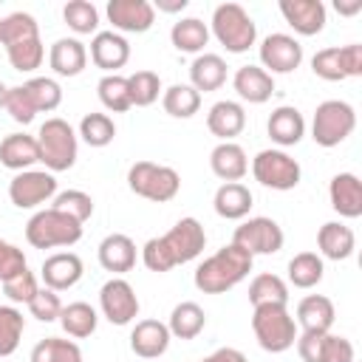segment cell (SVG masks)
I'll return each mask as SVG.
<instances>
[{
	"label": "cell",
	"instance_id": "14",
	"mask_svg": "<svg viewBox=\"0 0 362 362\" xmlns=\"http://www.w3.org/2000/svg\"><path fill=\"white\" fill-rule=\"evenodd\" d=\"M105 11L116 34H144L156 23V8L147 0H110Z\"/></svg>",
	"mask_w": 362,
	"mask_h": 362
},
{
	"label": "cell",
	"instance_id": "47",
	"mask_svg": "<svg viewBox=\"0 0 362 362\" xmlns=\"http://www.w3.org/2000/svg\"><path fill=\"white\" fill-rule=\"evenodd\" d=\"M54 209L65 212L68 218H74L76 223H85L90 215H93V198L82 189H65V192H57L54 195Z\"/></svg>",
	"mask_w": 362,
	"mask_h": 362
},
{
	"label": "cell",
	"instance_id": "29",
	"mask_svg": "<svg viewBox=\"0 0 362 362\" xmlns=\"http://www.w3.org/2000/svg\"><path fill=\"white\" fill-rule=\"evenodd\" d=\"M226 82V62L221 54H198L189 65V85L198 93H209L218 90Z\"/></svg>",
	"mask_w": 362,
	"mask_h": 362
},
{
	"label": "cell",
	"instance_id": "5",
	"mask_svg": "<svg viewBox=\"0 0 362 362\" xmlns=\"http://www.w3.org/2000/svg\"><path fill=\"white\" fill-rule=\"evenodd\" d=\"M212 37L229 51V54H243L257 42V25L249 17V11L240 3H221L212 11Z\"/></svg>",
	"mask_w": 362,
	"mask_h": 362
},
{
	"label": "cell",
	"instance_id": "33",
	"mask_svg": "<svg viewBox=\"0 0 362 362\" xmlns=\"http://www.w3.org/2000/svg\"><path fill=\"white\" fill-rule=\"evenodd\" d=\"M204 325H206V314H204V308H201L198 303H192V300L178 303V305L170 311V322H167L170 337H175V339H195V337L204 331Z\"/></svg>",
	"mask_w": 362,
	"mask_h": 362
},
{
	"label": "cell",
	"instance_id": "19",
	"mask_svg": "<svg viewBox=\"0 0 362 362\" xmlns=\"http://www.w3.org/2000/svg\"><path fill=\"white\" fill-rule=\"evenodd\" d=\"M331 209L339 218H359L362 215V181L356 173H337L328 184Z\"/></svg>",
	"mask_w": 362,
	"mask_h": 362
},
{
	"label": "cell",
	"instance_id": "11",
	"mask_svg": "<svg viewBox=\"0 0 362 362\" xmlns=\"http://www.w3.org/2000/svg\"><path fill=\"white\" fill-rule=\"evenodd\" d=\"M57 195V178L48 170H23L8 181V201L17 209H34Z\"/></svg>",
	"mask_w": 362,
	"mask_h": 362
},
{
	"label": "cell",
	"instance_id": "54",
	"mask_svg": "<svg viewBox=\"0 0 362 362\" xmlns=\"http://www.w3.org/2000/svg\"><path fill=\"white\" fill-rule=\"evenodd\" d=\"M201 362H249L238 348H218V351H212L209 356H204Z\"/></svg>",
	"mask_w": 362,
	"mask_h": 362
},
{
	"label": "cell",
	"instance_id": "15",
	"mask_svg": "<svg viewBox=\"0 0 362 362\" xmlns=\"http://www.w3.org/2000/svg\"><path fill=\"white\" fill-rule=\"evenodd\" d=\"M82 257L76 252H54L42 260V269H40V277L45 283V288H54L57 294L59 291H68L74 288L79 280H82Z\"/></svg>",
	"mask_w": 362,
	"mask_h": 362
},
{
	"label": "cell",
	"instance_id": "50",
	"mask_svg": "<svg viewBox=\"0 0 362 362\" xmlns=\"http://www.w3.org/2000/svg\"><path fill=\"white\" fill-rule=\"evenodd\" d=\"M59 311H62V300H59V294L54 291V288H40L34 297H31V303H28V314L34 317V320H40V322H54V320H59Z\"/></svg>",
	"mask_w": 362,
	"mask_h": 362
},
{
	"label": "cell",
	"instance_id": "37",
	"mask_svg": "<svg viewBox=\"0 0 362 362\" xmlns=\"http://www.w3.org/2000/svg\"><path fill=\"white\" fill-rule=\"evenodd\" d=\"M249 303L252 308L255 305H266V303H288V286L283 277L272 274V272H263L257 274L252 283H249Z\"/></svg>",
	"mask_w": 362,
	"mask_h": 362
},
{
	"label": "cell",
	"instance_id": "1",
	"mask_svg": "<svg viewBox=\"0 0 362 362\" xmlns=\"http://www.w3.org/2000/svg\"><path fill=\"white\" fill-rule=\"evenodd\" d=\"M206 246V232L201 226L198 218H181L175 221V226L158 238H150L144 246H141V263L156 272V274H164L181 263H189L195 260Z\"/></svg>",
	"mask_w": 362,
	"mask_h": 362
},
{
	"label": "cell",
	"instance_id": "39",
	"mask_svg": "<svg viewBox=\"0 0 362 362\" xmlns=\"http://www.w3.org/2000/svg\"><path fill=\"white\" fill-rule=\"evenodd\" d=\"M96 93H99V102L110 110V113H124L130 110V90H127V76H119V74H105L96 85Z\"/></svg>",
	"mask_w": 362,
	"mask_h": 362
},
{
	"label": "cell",
	"instance_id": "56",
	"mask_svg": "<svg viewBox=\"0 0 362 362\" xmlns=\"http://www.w3.org/2000/svg\"><path fill=\"white\" fill-rule=\"evenodd\" d=\"M334 8H337L339 14H345V17H351V14L362 11V0H351V3H345V0H337V3H334Z\"/></svg>",
	"mask_w": 362,
	"mask_h": 362
},
{
	"label": "cell",
	"instance_id": "30",
	"mask_svg": "<svg viewBox=\"0 0 362 362\" xmlns=\"http://www.w3.org/2000/svg\"><path fill=\"white\" fill-rule=\"evenodd\" d=\"M334 317H337L334 303L325 294H308L297 305V325L303 331H320V334H325V331H331Z\"/></svg>",
	"mask_w": 362,
	"mask_h": 362
},
{
	"label": "cell",
	"instance_id": "49",
	"mask_svg": "<svg viewBox=\"0 0 362 362\" xmlns=\"http://www.w3.org/2000/svg\"><path fill=\"white\" fill-rule=\"evenodd\" d=\"M3 110H6L17 124H31L34 116H37V107H34V102H31V96H28V90H25L23 85L8 88V96H6Z\"/></svg>",
	"mask_w": 362,
	"mask_h": 362
},
{
	"label": "cell",
	"instance_id": "40",
	"mask_svg": "<svg viewBox=\"0 0 362 362\" xmlns=\"http://www.w3.org/2000/svg\"><path fill=\"white\" fill-rule=\"evenodd\" d=\"M79 139L88 147H107L116 139V124L107 113H85L79 122Z\"/></svg>",
	"mask_w": 362,
	"mask_h": 362
},
{
	"label": "cell",
	"instance_id": "18",
	"mask_svg": "<svg viewBox=\"0 0 362 362\" xmlns=\"http://www.w3.org/2000/svg\"><path fill=\"white\" fill-rule=\"evenodd\" d=\"M170 328L161 320H139L130 331V351L141 359H158L170 348Z\"/></svg>",
	"mask_w": 362,
	"mask_h": 362
},
{
	"label": "cell",
	"instance_id": "51",
	"mask_svg": "<svg viewBox=\"0 0 362 362\" xmlns=\"http://www.w3.org/2000/svg\"><path fill=\"white\" fill-rule=\"evenodd\" d=\"M317 362H354V345L345 337L337 334H325L322 345H320V359Z\"/></svg>",
	"mask_w": 362,
	"mask_h": 362
},
{
	"label": "cell",
	"instance_id": "7",
	"mask_svg": "<svg viewBox=\"0 0 362 362\" xmlns=\"http://www.w3.org/2000/svg\"><path fill=\"white\" fill-rule=\"evenodd\" d=\"M127 187L133 195L147 198L153 204H167L178 195L181 189V175L167 167V164H156V161H136L127 170Z\"/></svg>",
	"mask_w": 362,
	"mask_h": 362
},
{
	"label": "cell",
	"instance_id": "2",
	"mask_svg": "<svg viewBox=\"0 0 362 362\" xmlns=\"http://www.w3.org/2000/svg\"><path fill=\"white\" fill-rule=\"evenodd\" d=\"M252 255L243 252L235 243L221 246L215 255H209L198 269H195V288L204 294H223L229 288H235L249 272H252Z\"/></svg>",
	"mask_w": 362,
	"mask_h": 362
},
{
	"label": "cell",
	"instance_id": "57",
	"mask_svg": "<svg viewBox=\"0 0 362 362\" xmlns=\"http://www.w3.org/2000/svg\"><path fill=\"white\" fill-rule=\"evenodd\" d=\"M6 96H8V85H6V82H0V107L6 105Z\"/></svg>",
	"mask_w": 362,
	"mask_h": 362
},
{
	"label": "cell",
	"instance_id": "3",
	"mask_svg": "<svg viewBox=\"0 0 362 362\" xmlns=\"http://www.w3.org/2000/svg\"><path fill=\"white\" fill-rule=\"evenodd\" d=\"M252 331L255 339L263 351L269 354H283L297 342V322L288 314V308L283 303H266V305H255L252 311Z\"/></svg>",
	"mask_w": 362,
	"mask_h": 362
},
{
	"label": "cell",
	"instance_id": "27",
	"mask_svg": "<svg viewBox=\"0 0 362 362\" xmlns=\"http://www.w3.org/2000/svg\"><path fill=\"white\" fill-rule=\"evenodd\" d=\"M317 246H320V255L328 260H348L356 249V235L351 226L339 221H328L317 232Z\"/></svg>",
	"mask_w": 362,
	"mask_h": 362
},
{
	"label": "cell",
	"instance_id": "55",
	"mask_svg": "<svg viewBox=\"0 0 362 362\" xmlns=\"http://www.w3.org/2000/svg\"><path fill=\"white\" fill-rule=\"evenodd\" d=\"M153 8L167 11V14H175V11H184V8H187V0H158Z\"/></svg>",
	"mask_w": 362,
	"mask_h": 362
},
{
	"label": "cell",
	"instance_id": "21",
	"mask_svg": "<svg viewBox=\"0 0 362 362\" xmlns=\"http://www.w3.org/2000/svg\"><path fill=\"white\" fill-rule=\"evenodd\" d=\"M48 65L57 76H79L88 65V48L76 37H59L48 51Z\"/></svg>",
	"mask_w": 362,
	"mask_h": 362
},
{
	"label": "cell",
	"instance_id": "22",
	"mask_svg": "<svg viewBox=\"0 0 362 362\" xmlns=\"http://www.w3.org/2000/svg\"><path fill=\"white\" fill-rule=\"evenodd\" d=\"M206 127L221 141H232L246 127V110H243V105L240 102H232V99L215 102L209 107V113H206Z\"/></svg>",
	"mask_w": 362,
	"mask_h": 362
},
{
	"label": "cell",
	"instance_id": "52",
	"mask_svg": "<svg viewBox=\"0 0 362 362\" xmlns=\"http://www.w3.org/2000/svg\"><path fill=\"white\" fill-rule=\"evenodd\" d=\"M23 269H28V260H25L23 249H17L14 243H8V240L0 238V283L8 280L11 274L23 272Z\"/></svg>",
	"mask_w": 362,
	"mask_h": 362
},
{
	"label": "cell",
	"instance_id": "9",
	"mask_svg": "<svg viewBox=\"0 0 362 362\" xmlns=\"http://www.w3.org/2000/svg\"><path fill=\"white\" fill-rule=\"evenodd\" d=\"M252 175L257 184L269 187V189H277V192H288L300 184L303 178V170H300V161L291 158L286 150H260L255 158H252Z\"/></svg>",
	"mask_w": 362,
	"mask_h": 362
},
{
	"label": "cell",
	"instance_id": "35",
	"mask_svg": "<svg viewBox=\"0 0 362 362\" xmlns=\"http://www.w3.org/2000/svg\"><path fill=\"white\" fill-rule=\"evenodd\" d=\"M161 105L173 119H189L201 110V93L192 85L178 82V85H170L161 93Z\"/></svg>",
	"mask_w": 362,
	"mask_h": 362
},
{
	"label": "cell",
	"instance_id": "38",
	"mask_svg": "<svg viewBox=\"0 0 362 362\" xmlns=\"http://www.w3.org/2000/svg\"><path fill=\"white\" fill-rule=\"evenodd\" d=\"M6 57H8V65L20 74H31L42 65L45 59V48H42V40L40 37H28V40H20L14 45L6 48Z\"/></svg>",
	"mask_w": 362,
	"mask_h": 362
},
{
	"label": "cell",
	"instance_id": "20",
	"mask_svg": "<svg viewBox=\"0 0 362 362\" xmlns=\"http://www.w3.org/2000/svg\"><path fill=\"white\" fill-rule=\"evenodd\" d=\"M235 93L249 105H263L274 93V76L266 74L260 65H240L232 76Z\"/></svg>",
	"mask_w": 362,
	"mask_h": 362
},
{
	"label": "cell",
	"instance_id": "42",
	"mask_svg": "<svg viewBox=\"0 0 362 362\" xmlns=\"http://www.w3.org/2000/svg\"><path fill=\"white\" fill-rule=\"evenodd\" d=\"M23 88L28 90V96H31L37 113H51V110H57L59 102H62V88H59V82L51 79V76H31L28 82H23Z\"/></svg>",
	"mask_w": 362,
	"mask_h": 362
},
{
	"label": "cell",
	"instance_id": "16",
	"mask_svg": "<svg viewBox=\"0 0 362 362\" xmlns=\"http://www.w3.org/2000/svg\"><path fill=\"white\" fill-rule=\"evenodd\" d=\"M280 14L303 37L320 34L325 28V20H328L322 0H280Z\"/></svg>",
	"mask_w": 362,
	"mask_h": 362
},
{
	"label": "cell",
	"instance_id": "53",
	"mask_svg": "<svg viewBox=\"0 0 362 362\" xmlns=\"http://www.w3.org/2000/svg\"><path fill=\"white\" fill-rule=\"evenodd\" d=\"M342 57H345L348 79H351V76H362V45H359V42L342 45Z\"/></svg>",
	"mask_w": 362,
	"mask_h": 362
},
{
	"label": "cell",
	"instance_id": "24",
	"mask_svg": "<svg viewBox=\"0 0 362 362\" xmlns=\"http://www.w3.org/2000/svg\"><path fill=\"white\" fill-rule=\"evenodd\" d=\"M209 170L223 181H240L249 173V158L246 150L238 141H218L209 153Z\"/></svg>",
	"mask_w": 362,
	"mask_h": 362
},
{
	"label": "cell",
	"instance_id": "45",
	"mask_svg": "<svg viewBox=\"0 0 362 362\" xmlns=\"http://www.w3.org/2000/svg\"><path fill=\"white\" fill-rule=\"evenodd\" d=\"M127 90L133 107H150L161 93V79L156 71H136L127 76Z\"/></svg>",
	"mask_w": 362,
	"mask_h": 362
},
{
	"label": "cell",
	"instance_id": "48",
	"mask_svg": "<svg viewBox=\"0 0 362 362\" xmlns=\"http://www.w3.org/2000/svg\"><path fill=\"white\" fill-rule=\"evenodd\" d=\"M40 291V283H37V277H34V272H28V269H23V272H17V274H11L8 280H3V294L17 305V303H31V297Z\"/></svg>",
	"mask_w": 362,
	"mask_h": 362
},
{
	"label": "cell",
	"instance_id": "4",
	"mask_svg": "<svg viewBox=\"0 0 362 362\" xmlns=\"http://www.w3.org/2000/svg\"><path fill=\"white\" fill-rule=\"evenodd\" d=\"M76 139L79 136L74 133V127L59 116H51L40 124V133H37L40 161L45 164L48 173H65L76 164V153H79Z\"/></svg>",
	"mask_w": 362,
	"mask_h": 362
},
{
	"label": "cell",
	"instance_id": "32",
	"mask_svg": "<svg viewBox=\"0 0 362 362\" xmlns=\"http://www.w3.org/2000/svg\"><path fill=\"white\" fill-rule=\"evenodd\" d=\"M59 325H62V331H65L68 337L85 339V337H90V334L96 331L99 314H96V308H93L90 303L76 300V303L62 305V311H59Z\"/></svg>",
	"mask_w": 362,
	"mask_h": 362
},
{
	"label": "cell",
	"instance_id": "17",
	"mask_svg": "<svg viewBox=\"0 0 362 362\" xmlns=\"http://www.w3.org/2000/svg\"><path fill=\"white\" fill-rule=\"evenodd\" d=\"M130 59V42L116 31H96L90 40V62L105 74H116Z\"/></svg>",
	"mask_w": 362,
	"mask_h": 362
},
{
	"label": "cell",
	"instance_id": "31",
	"mask_svg": "<svg viewBox=\"0 0 362 362\" xmlns=\"http://www.w3.org/2000/svg\"><path fill=\"white\" fill-rule=\"evenodd\" d=\"M170 42L181 54H204V45L209 42V25L198 17H181L170 28Z\"/></svg>",
	"mask_w": 362,
	"mask_h": 362
},
{
	"label": "cell",
	"instance_id": "41",
	"mask_svg": "<svg viewBox=\"0 0 362 362\" xmlns=\"http://www.w3.org/2000/svg\"><path fill=\"white\" fill-rule=\"evenodd\" d=\"M25 317L17 305H0V356H11L23 339Z\"/></svg>",
	"mask_w": 362,
	"mask_h": 362
},
{
	"label": "cell",
	"instance_id": "6",
	"mask_svg": "<svg viewBox=\"0 0 362 362\" xmlns=\"http://www.w3.org/2000/svg\"><path fill=\"white\" fill-rule=\"evenodd\" d=\"M82 238V223L68 218L65 212L48 206L40 209L28 218L25 223V240L34 249H59V246H74Z\"/></svg>",
	"mask_w": 362,
	"mask_h": 362
},
{
	"label": "cell",
	"instance_id": "13",
	"mask_svg": "<svg viewBox=\"0 0 362 362\" xmlns=\"http://www.w3.org/2000/svg\"><path fill=\"white\" fill-rule=\"evenodd\" d=\"M257 54H260V68L272 76L274 74H291L303 62V45L291 34H269L260 42Z\"/></svg>",
	"mask_w": 362,
	"mask_h": 362
},
{
	"label": "cell",
	"instance_id": "12",
	"mask_svg": "<svg viewBox=\"0 0 362 362\" xmlns=\"http://www.w3.org/2000/svg\"><path fill=\"white\" fill-rule=\"evenodd\" d=\"M99 311L113 325H130L139 317V297L136 288L124 277H110L99 288Z\"/></svg>",
	"mask_w": 362,
	"mask_h": 362
},
{
	"label": "cell",
	"instance_id": "10",
	"mask_svg": "<svg viewBox=\"0 0 362 362\" xmlns=\"http://www.w3.org/2000/svg\"><path fill=\"white\" fill-rule=\"evenodd\" d=\"M283 229L274 218H266V215H257V218H246L240 226H235V235H232V243L240 246L243 252H249L252 257L255 255H277L283 249Z\"/></svg>",
	"mask_w": 362,
	"mask_h": 362
},
{
	"label": "cell",
	"instance_id": "44",
	"mask_svg": "<svg viewBox=\"0 0 362 362\" xmlns=\"http://www.w3.org/2000/svg\"><path fill=\"white\" fill-rule=\"evenodd\" d=\"M28 37H40V25L28 11H11L8 17H0V45L8 48Z\"/></svg>",
	"mask_w": 362,
	"mask_h": 362
},
{
	"label": "cell",
	"instance_id": "8",
	"mask_svg": "<svg viewBox=\"0 0 362 362\" xmlns=\"http://www.w3.org/2000/svg\"><path fill=\"white\" fill-rule=\"evenodd\" d=\"M356 127V110L354 105L342 99H325L317 105L311 119V139L320 147H337L342 144Z\"/></svg>",
	"mask_w": 362,
	"mask_h": 362
},
{
	"label": "cell",
	"instance_id": "36",
	"mask_svg": "<svg viewBox=\"0 0 362 362\" xmlns=\"http://www.w3.org/2000/svg\"><path fill=\"white\" fill-rule=\"evenodd\" d=\"M28 362H82V348L74 339L45 337L31 348Z\"/></svg>",
	"mask_w": 362,
	"mask_h": 362
},
{
	"label": "cell",
	"instance_id": "34",
	"mask_svg": "<svg viewBox=\"0 0 362 362\" xmlns=\"http://www.w3.org/2000/svg\"><path fill=\"white\" fill-rule=\"evenodd\" d=\"M325 274V263L317 252H300L288 260V283L294 288H314Z\"/></svg>",
	"mask_w": 362,
	"mask_h": 362
},
{
	"label": "cell",
	"instance_id": "26",
	"mask_svg": "<svg viewBox=\"0 0 362 362\" xmlns=\"http://www.w3.org/2000/svg\"><path fill=\"white\" fill-rule=\"evenodd\" d=\"M37 161H40L37 136H28V133H8V136L0 141V164H3L6 170L23 173V170H31Z\"/></svg>",
	"mask_w": 362,
	"mask_h": 362
},
{
	"label": "cell",
	"instance_id": "46",
	"mask_svg": "<svg viewBox=\"0 0 362 362\" xmlns=\"http://www.w3.org/2000/svg\"><path fill=\"white\" fill-rule=\"evenodd\" d=\"M311 71H314V76H320V79H325V82H342V79H348L342 48L334 45V48L317 51V54L311 57Z\"/></svg>",
	"mask_w": 362,
	"mask_h": 362
},
{
	"label": "cell",
	"instance_id": "43",
	"mask_svg": "<svg viewBox=\"0 0 362 362\" xmlns=\"http://www.w3.org/2000/svg\"><path fill=\"white\" fill-rule=\"evenodd\" d=\"M62 20H65V25L74 31V34H96V28H99V11H96V6L93 3H88V0H71V3H65V8H62Z\"/></svg>",
	"mask_w": 362,
	"mask_h": 362
},
{
	"label": "cell",
	"instance_id": "28",
	"mask_svg": "<svg viewBox=\"0 0 362 362\" xmlns=\"http://www.w3.org/2000/svg\"><path fill=\"white\" fill-rule=\"evenodd\" d=\"M252 192H249V187L246 184H240V181H229V184H221L218 189H215V198H212V206H215V212L221 215V218H226V221H243L246 215H249V209H252Z\"/></svg>",
	"mask_w": 362,
	"mask_h": 362
},
{
	"label": "cell",
	"instance_id": "25",
	"mask_svg": "<svg viewBox=\"0 0 362 362\" xmlns=\"http://www.w3.org/2000/svg\"><path fill=\"white\" fill-rule=\"evenodd\" d=\"M96 255H99V266L105 272H110L113 277H119V274H124V272H130L136 266V243L122 232L107 235L99 243Z\"/></svg>",
	"mask_w": 362,
	"mask_h": 362
},
{
	"label": "cell",
	"instance_id": "23",
	"mask_svg": "<svg viewBox=\"0 0 362 362\" xmlns=\"http://www.w3.org/2000/svg\"><path fill=\"white\" fill-rule=\"evenodd\" d=\"M266 130H269V139L277 147H294L305 136V119H303V113L297 107L280 105V107L272 110V116L266 122Z\"/></svg>",
	"mask_w": 362,
	"mask_h": 362
}]
</instances>
